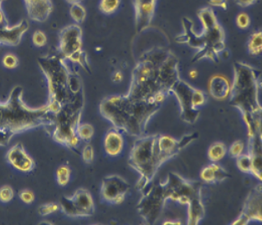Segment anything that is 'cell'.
<instances>
[{"label": "cell", "mask_w": 262, "mask_h": 225, "mask_svg": "<svg viewBox=\"0 0 262 225\" xmlns=\"http://www.w3.org/2000/svg\"><path fill=\"white\" fill-rule=\"evenodd\" d=\"M180 79L176 56L165 49H152L136 64L127 95L134 99L163 104Z\"/></svg>", "instance_id": "6da1fadb"}, {"label": "cell", "mask_w": 262, "mask_h": 225, "mask_svg": "<svg viewBox=\"0 0 262 225\" xmlns=\"http://www.w3.org/2000/svg\"><path fill=\"white\" fill-rule=\"evenodd\" d=\"M37 63L47 81L48 101L46 105L51 116L63 110L84 108L81 76L70 69L60 54L43 55L38 58Z\"/></svg>", "instance_id": "7a4b0ae2"}, {"label": "cell", "mask_w": 262, "mask_h": 225, "mask_svg": "<svg viewBox=\"0 0 262 225\" xmlns=\"http://www.w3.org/2000/svg\"><path fill=\"white\" fill-rule=\"evenodd\" d=\"M261 73L259 70L242 61L234 64V80L231 83L230 101L239 109L247 126L248 138L261 134Z\"/></svg>", "instance_id": "3957f363"}, {"label": "cell", "mask_w": 262, "mask_h": 225, "mask_svg": "<svg viewBox=\"0 0 262 225\" xmlns=\"http://www.w3.org/2000/svg\"><path fill=\"white\" fill-rule=\"evenodd\" d=\"M51 114L46 105L30 107L24 101V90L15 85L7 100L0 101V147H6L14 136L51 124Z\"/></svg>", "instance_id": "277c9868"}, {"label": "cell", "mask_w": 262, "mask_h": 225, "mask_svg": "<svg viewBox=\"0 0 262 225\" xmlns=\"http://www.w3.org/2000/svg\"><path fill=\"white\" fill-rule=\"evenodd\" d=\"M162 104L136 100L126 95H114L101 101V115L116 128L136 138L144 135L150 120Z\"/></svg>", "instance_id": "5b68a950"}, {"label": "cell", "mask_w": 262, "mask_h": 225, "mask_svg": "<svg viewBox=\"0 0 262 225\" xmlns=\"http://www.w3.org/2000/svg\"><path fill=\"white\" fill-rule=\"evenodd\" d=\"M159 134L138 137L129 153L128 165L139 174L136 189L140 192L147 189L163 163L170 156L162 151L159 144Z\"/></svg>", "instance_id": "8992f818"}, {"label": "cell", "mask_w": 262, "mask_h": 225, "mask_svg": "<svg viewBox=\"0 0 262 225\" xmlns=\"http://www.w3.org/2000/svg\"><path fill=\"white\" fill-rule=\"evenodd\" d=\"M163 184L168 199L189 206L188 224H199L205 214L201 194L202 184L185 179L176 172H169Z\"/></svg>", "instance_id": "52a82bcc"}, {"label": "cell", "mask_w": 262, "mask_h": 225, "mask_svg": "<svg viewBox=\"0 0 262 225\" xmlns=\"http://www.w3.org/2000/svg\"><path fill=\"white\" fill-rule=\"evenodd\" d=\"M82 110V109L63 110L56 115H51V124L45 128L46 133L55 143L70 149H76L81 143V140L76 135V128L81 122Z\"/></svg>", "instance_id": "ba28073f"}, {"label": "cell", "mask_w": 262, "mask_h": 225, "mask_svg": "<svg viewBox=\"0 0 262 225\" xmlns=\"http://www.w3.org/2000/svg\"><path fill=\"white\" fill-rule=\"evenodd\" d=\"M82 46V30L79 25L72 24L60 30L58 53L67 61L77 64L89 73L90 64Z\"/></svg>", "instance_id": "9c48e42d"}, {"label": "cell", "mask_w": 262, "mask_h": 225, "mask_svg": "<svg viewBox=\"0 0 262 225\" xmlns=\"http://www.w3.org/2000/svg\"><path fill=\"white\" fill-rule=\"evenodd\" d=\"M171 94L177 98L180 104V118L189 124L195 123L200 117V108L206 101L205 92L180 79L172 88Z\"/></svg>", "instance_id": "30bf717a"}, {"label": "cell", "mask_w": 262, "mask_h": 225, "mask_svg": "<svg viewBox=\"0 0 262 225\" xmlns=\"http://www.w3.org/2000/svg\"><path fill=\"white\" fill-rule=\"evenodd\" d=\"M143 192L144 193L137 205L138 214L147 224H154L161 215L168 199L163 183L155 184Z\"/></svg>", "instance_id": "8fae6325"}, {"label": "cell", "mask_w": 262, "mask_h": 225, "mask_svg": "<svg viewBox=\"0 0 262 225\" xmlns=\"http://www.w3.org/2000/svg\"><path fill=\"white\" fill-rule=\"evenodd\" d=\"M60 208L63 214L70 218L92 217L95 213V204L88 189H79L72 196H63Z\"/></svg>", "instance_id": "7c38bea8"}, {"label": "cell", "mask_w": 262, "mask_h": 225, "mask_svg": "<svg viewBox=\"0 0 262 225\" xmlns=\"http://www.w3.org/2000/svg\"><path fill=\"white\" fill-rule=\"evenodd\" d=\"M130 188L128 182L119 175H108L101 182V200L108 205H121L124 202Z\"/></svg>", "instance_id": "4fadbf2b"}, {"label": "cell", "mask_w": 262, "mask_h": 225, "mask_svg": "<svg viewBox=\"0 0 262 225\" xmlns=\"http://www.w3.org/2000/svg\"><path fill=\"white\" fill-rule=\"evenodd\" d=\"M261 184H258L249 193L242 213L233 225L247 224L251 221L261 222Z\"/></svg>", "instance_id": "5bb4252c"}, {"label": "cell", "mask_w": 262, "mask_h": 225, "mask_svg": "<svg viewBox=\"0 0 262 225\" xmlns=\"http://www.w3.org/2000/svg\"><path fill=\"white\" fill-rule=\"evenodd\" d=\"M5 159L9 165L18 172L29 173L35 169V160L28 153L22 143L12 146L6 153Z\"/></svg>", "instance_id": "9a60e30c"}, {"label": "cell", "mask_w": 262, "mask_h": 225, "mask_svg": "<svg viewBox=\"0 0 262 225\" xmlns=\"http://www.w3.org/2000/svg\"><path fill=\"white\" fill-rule=\"evenodd\" d=\"M158 0H133L136 30L142 32L149 27L154 19Z\"/></svg>", "instance_id": "2e32d148"}, {"label": "cell", "mask_w": 262, "mask_h": 225, "mask_svg": "<svg viewBox=\"0 0 262 225\" xmlns=\"http://www.w3.org/2000/svg\"><path fill=\"white\" fill-rule=\"evenodd\" d=\"M30 28L29 22L26 19L19 21L14 26H7L0 28V44L14 46L20 44L22 38Z\"/></svg>", "instance_id": "e0dca14e"}, {"label": "cell", "mask_w": 262, "mask_h": 225, "mask_svg": "<svg viewBox=\"0 0 262 225\" xmlns=\"http://www.w3.org/2000/svg\"><path fill=\"white\" fill-rule=\"evenodd\" d=\"M24 3L29 18L38 23L47 20L53 11L51 0H24Z\"/></svg>", "instance_id": "ac0fdd59"}, {"label": "cell", "mask_w": 262, "mask_h": 225, "mask_svg": "<svg viewBox=\"0 0 262 225\" xmlns=\"http://www.w3.org/2000/svg\"><path fill=\"white\" fill-rule=\"evenodd\" d=\"M208 89L214 99L223 101L230 97L231 83L226 76L217 74L209 79Z\"/></svg>", "instance_id": "d6986e66"}, {"label": "cell", "mask_w": 262, "mask_h": 225, "mask_svg": "<svg viewBox=\"0 0 262 225\" xmlns=\"http://www.w3.org/2000/svg\"><path fill=\"white\" fill-rule=\"evenodd\" d=\"M103 146L108 156H119L124 148V138L121 131L114 126L109 129L104 138Z\"/></svg>", "instance_id": "ffe728a7"}, {"label": "cell", "mask_w": 262, "mask_h": 225, "mask_svg": "<svg viewBox=\"0 0 262 225\" xmlns=\"http://www.w3.org/2000/svg\"><path fill=\"white\" fill-rule=\"evenodd\" d=\"M199 20H200L203 30H210L212 28L218 25V19L214 14V10L211 7H204L199 9L197 13Z\"/></svg>", "instance_id": "44dd1931"}, {"label": "cell", "mask_w": 262, "mask_h": 225, "mask_svg": "<svg viewBox=\"0 0 262 225\" xmlns=\"http://www.w3.org/2000/svg\"><path fill=\"white\" fill-rule=\"evenodd\" d=\"M248 52L251 55H259L262 51V32L261 30H256L249 37L247 42Z\"/></svg>", "instance_id": "7402d4cb"}, {"label": "cell", "mask_w": 262, "mask_h": 225, "mask_svg": "<svg viewBox=\"0 0 262 225\" xmlns=\"http://www.w3.org/2000/svg\"><path fill=\"white\" fill-rule=\"evenodd\" d=\"M227 153V148L223 143H214L209 147L208 156L210 161L217 163L224 159Z\"/></svg>", "instance_id": "603a6c76"}, {"label": "cell", "mask_w": 262, "mask_h": 225, "mask_svg": "<svg viewBox=\"0 0 262 225\" xmlns=\"http://www.w3.org/2000/svg\"><path fill=\"white\" fill-rule=\"evenodd\" d=\"M69 14L76 25H81L86 18V10L81 3L72 4L69 9Z\"/></svg>", "instance_id": "cb8c5ba5"}, {"label": "cell", "mask_w": 262, "mask_h": 225, "mask_svg": "<svg viewBox=\"0 0 262 225\" xmlns=\"http://www.w3.org/2000/svg\"><path fill=\"white\" fill-rule=\"evenodd\" d=\"M94 133V127L89 123L80 122L76 128V135L78 137L79 139L84 143H90Z\"/></svg>", "instance_id": "d4e9b609"}, {"label": "cell", "mask_w": 262, "mask_h": 225, "mask_svg": "<svg viewBox=\"0 0 262 225\" xmlns=\"http://www.w3.org/2000/svg\"><path fill=\"white\" fill-rule=\"evenodd\" d=\"M122 0H100L98 8L105 15H112L119 9Z\"/></svg>", "instance_id": "484cf974"}, {"label": "cell", "mask_w": 262, "mask_h": 225, "mask_svg": "<svg viewBox=\"0 0 262 225\" xmlns=\"http://www.w3.org/2000/svg\"><path fill=\"white\" fill-rule=\"evenodd\" d=\"M237 167L244 173H253V160L250 154H241L236 158Z\"/></svg>", "instance_id": "4316f807"}, {"label": "cell", "mask_w": 262, "mask_h": 225, "mask_svg": "<svg viewBox=\"0 0 262 225\" xmlns=\"http://www.w3.org/2000/svg\"><path fill=\"white\" fill-rule=\"evenodd\" d=\"M71 168L67 165H61L56 169L55 177L57 184L61 187H66L71 179Z\"/></svg>", "instance_id": "83f0119b"}, {"label": "cell", "mask_w": 262, "mask_h": 225, "mask_svg": "<svg viewBox=\"0 0 262 225\" xmlns=\"http://www.w3.org/2000/svg\"><path fill=\"white\" fill-rule=\"evenodd\" d=\"M200 177L202 181L208 183V184H215L216 183L214 163L209 164L203 168L202 171L200 172Z\"/></svg>", "instance_id": "f1b7e54d"}, {"label": "cell", "mask_w": 262, "mask_h": 225, "mask_svg": "<svg viewBox=\"0 0 262 225\" xmlns=\"http://www.w3.org/2000/svg\"><path fill=\"white\" fill-rule=\"evenodd\" d=\"M59 209H60L59 204L47 202V204H44V205L39 206L37 212L41 216H47V215H50V214H52L55 213V212H57Z\"/></svg>", "instance_id": "f546056e"}, {"label": "cell", "mask_w": 262, "mask_h": 225, "mask_svg": "<svg viewBox=\"0 0 262 225\" xmlns=\"http://www.w3.org/2000/svg\"><path fill=\"white\" fill-rule=\"evenodd\" d=\"M14 197V191L11 186L4 185L0 188V202L7 204L12 201Z\"/></svg>", "instance_id": "4dcf8cb0"}, {"label": "cell", "mask_w": 262, "mask_h": 225, "mask_svg": "<svg viewBox=\"0 0 262 225\" xmlns=\"http://www.w3.org/2000/svg\"><path fill=\"white\" fill-rule=\"evenodd\" d=\"M47 41H48V39H47L46 33L43 32L42 30H35V32L33 33L32 43L38 48H41V47L46 46L47 44Z\"/></svg>", "instance_id": "1f68e13d"}, {"label": "cell", "mask_w": 262, "mask_h": 225, "mask_svg": "<svg viewBox=\"0 0 262 225\" xmlns=\"http://www.w3.org/2000/svg\"><path fill=\"white\" fill-rule=\"evenodd\" d=\"M251 17L249 16L248 14H246V12H241L237 14L235 18V24L237 27L241 30H246L251 26Z\"/></svg>", "instance_id": "d6a6232c"}, {"label": "cell", "mask_w": 262, "mask_h": 225, "mask_svg": "<svg viewBox=\"0 0 262 225\" xmlns=\"http://www.w3.org/2000/svg\"><path fill=\"white\" fill-rule=\"evenodd\" d=\"M2 64L6 69H15L18 65V57L14 54L7 53L3 57Z\"/></svg>", "instance_id": "836d02e7"}, {"label": "cell", "mask_w": 262, "mask_h": 225, "mask_svg": "<svg viewBox=\"0 0 262 225\" xmlns=\"http://www.w3.org/2000/svg\"><path fill=\"white\" fill-rule=\"evenodd\" d=\"M243 150L244 143H242V141H235L229 148V156L232 159H236L243 152Z\"/></svg>", "instance_id": "e575fe53"}, {"label": "cell", "mask_w": 262, "mask_h": 225, "mask_svg": "<svg viewBox=\"0 0 262 225\" xmlns=\"http://www.w3.org/2000/svg\"><path fill=\"white\" fill-rule=\"evenodd\" d=\"M81 158L83 161L88 164H90L94 160V149L92 147V145L86 144L85 147L82 148L81 152Z\"/></svg>", "instance_id": "d590c367"}, {"label": "cell", "mask_w": 262, "mask_h": 225, "mask_svg": "<svg viewBox=\"0 0 262 225\" xmlns=\"http://www.w3.org/2000/svg\"><path fill=\"white\" fill-rule=\"evenodd\" d=\"M18 197L20 198L22 202H25L26 205H30L35 201V193L30 189H23L18 193Z\"/></svg>", "instance_id": "8d00e7d4"}, {"label": "cell", "mask_w": 262, "mask_h": 225, "mask_svg": "<svg viewBox=\"0 0 262 225\" xmlns=\"http://www.w3.org/2000/svg\"><path fill=\"white\" fill-rule=\"evenodd\" d=\"M209 7L220 8L226 10L228 9V0H208Z\"/></svg>", "instance_id": "74e56055"}, {"label": "cell", "mask_w": 262, "mask_h": 225, "mask_svg": "<svg viewBox=\"0 0 262 225\" xmlns=\"http://www.w3.org/2000/svg\"><path fill=\"white\" fill-rule=\"evenodd\" d=\"M236 5L242 8L250 7L251 5H255L257 0H234Z\"/></svg>", "instance_id": "f35d334b"}, {"label": "cell", "mask_w": 262, "mask_h": 225, "mask_svg": "<svg viewBox=\"0 0 262 225\" xmlns=\"http://www.w3.org/2000/svg\"><path fill=\"white\" fill-rule=\"evenodd\" d=\"M112 80L113 82L120 83L123 80V75H122V72H116L113 73V76H112Z\"/></svg>", "instance_id": "ab89813d"}, {"label": "cell", "mask_w": 262, "mask_h": 225, "mask_svg": "<svg viewBox=\"0 0 262 225\" xmlns=\"http://www.w3.org/2000/svg\"><path fill=\"white\" fill-rule=\"evenodd\" d=\"M197 76H198V72H197L196 70H192V71L189 72V76H190L192 79L196 78Z\"/></svg>", "instance_id": "60d3db41"}, {"label": "cell", "mask_w": 262, "mask_h": 225, "mask_svg": "<svg viewBox=\"0 0 262 225\" xmlns=\"http://www.w3.org/2000/svg\"><path fill=\"white\" fill-rule=\"evenodd\" d=\"M83 0H66V2L68 3L70 5L72 4H77V3H81Z\"/></svg>", "instance_id": "b9f144b4"}]
</instances>
